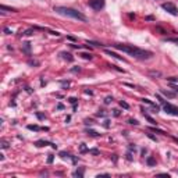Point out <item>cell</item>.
<instances>
[{
	"label": "cell",
	"mask_w": 178,
	"mask_h": 178,
	"mask_svg": "<svg viewBox=\"0 0 178 178\" xmlns=\"http://www.w3.org/2000/svg\"><path fill=\"white\" fill-rule=\"evenodd\" d=\"M2 147H3V149H7V147H8V143H7L6 141H2Z\"/></svg>",
	"instance_id": "836d02e7"
},
{
	"label": "cell",
	"mask_w": 178,
	"mask_h": 178,
	"mask_svg": "<svg viewBox=\"0 0 178 178\" xmlns=\"http://www.w3.org/2000/svg\"><path fill=\"white\" fill-rule=\"evenodd\" d=\"M143 116H145V118H146V120L150 122V124H153V125H156V124H157V122H156L155 120H153V118H152L149 114H147V113H143Z\"/></svg>",
	"instance_id": "9a60e30c"
},
{
	"label": "cell",
	"mask_w": 178,
	"mask_h": 178,
	"mask_svg": "<svg viewBox=\"0 0 178 178\" xmlns=\"http://www.w3.org/2000/svg\"><path fill=\"white\" fill-rule=\"evenodd\" d=\"M113 47L117 49V50H121V52H125L128 53L130 56L135 57V58H139V60H145V58H150L153 56V53L149 50H145V49H139V47H135V46H130V44H121V43H114Z\"/></svg>",
	"instance_id": "6da1fadb"
},
{
	"label": "cell",
	"mask_w": 178,
	"mask_h": 178,
	"mask_svg": "<svg viewBox=\"0 0 178 178\" xmlns=\"http://www.w3.org/2000/svg\"><path fill=\"white\" fill-rule=\"evenodd\" d=\"M80 71H81V67H78V66L71 68V72H80Z\"/></svg>",
	"instance_id": "484cf974"
},
{
	"label": "cell",
	"mask_w": 178,
	"mask_h": 178,
	"mask_svg": "<svg viewBox=\"0 0 178 178\" xmlns=\"http://www.w3.org/2000/svg\"><path fill=\"white\" fill-rule=\"evenodd\" d=\"M60 56L64 58V60H67V61H70V63L74 60V57L71 56L70 53H67V52H61V53H60Z\"/></svg>",
	"instance_id": "30bf717a"
},
{
	"label": "cell",
	"mask_w": 178,
	"mask_h": 178,
	"mask_svg": "<svg viewBox=\"0 0 178 178\" xmlns=\"http://www.w3.org/2000/svg\"><path fill=\"white\" fill-rule=\"evenodd\" d=\"M147 136H149V138H150V139H152V141H155V142L157 141V139H156V136H153V135H152V134H147Z\"/></svg>",
	"instance_id": "74e56055"
},
{
	"label": "cell",
	"mask_w": 178,
	"mask_h": 178,
	"mask_svg": "<svg viewBox=\"0 0 178 178\" xmlns=\"http://www.w3.org/2000/svg\"><path fill=\"white\" fill-rule=\"evenodd\" d=\"M68 39H70L71 42H75V38H74V36H68Z\"/></svg>",
	"instance_id": "c3c4849f"
},
{
	"label": "cell",
	"mask_w": 178,
	"mask_h": 178,
	"mask_svg": "<svg viewBox=\"0 0 178 178\" xmlns=\"http://www.w3.org/2000/svg\"><path fill=\"white\" fill-rule=\"evenodd\" d=\"M170 42H174V43H177L178 44V38H175V39H169Z\"/></svg>",
	"instance_id": "ee69618b"
},
{
	"label": "cell",
	"mask_w": 178,
	"mask_h": 178,
	"mask_svg": "<svg viewBox=\"0 0 178 178\" xmlns=\"http://www.w3.org/2000/svg\"><path fill=\"white\" fill-rule=\"evenodd\" d=\"M170 82H178V78L177 77H170V78H167Z\"/></svg>",
	"instance_id": "1f68e13d"
},
{
	"label": "cell",
	"mask_w": 178,
	"mask_h": 178,
	"mask_svg": "<svg viewBox=\"0 0 178 178\" xmlns=\"http://www.w3.org/2000/svg\"><path fill=\"white\" fill-rule=\"evenodd\" d=\"M36 117L39 118V120H43V118H44V116L42 114V113H36Z\"/></svg>",
	"instance_id": "d590c367"
},
{
	"label": "cell",
	"mask_w": 178,
	"mask_h": 178,
	"mask_svg": "<svg viewBox=\"0 0 178 178\" xmlns=\"http://www.w3.org/2000/svg\"><path fill=\"white\" fill-rule=\"evenodd\" d=\"M80 56H81L82 58H85V60H91V58H92V54H91V53H81Z\"/></svg>",
	"instance_id": "ac0fdd59"
},
{
	"label": "cell",
	"mask_w": 178,
	"mask_h": 178,
	"mask_svg": "<svg viewBox=\"0 0 178 178\" xmlns=\"http://www.w3.org/2000/svg\"><path fill=\"white\" fill-rule=\"evenodd\" d=\"M157 175H159V177H167V178L170 177V174H166V172H161V174H157Z\"/></svg>",
	"instance_id": "ab89813d"
},
{
	"label": "cell",
	"mask_w": 178,
	"mask_h": 178,
	"mask_svg": "<svg viewBox=\"0 0 178 178\" xmlns=\"http://www.w3.org/2000/svg\"><path fill=\"white\" fill-rule=\"evenodd\" d=\"M120 106H121L122 108H130V105H128L127 102H124V100H121V102H120Z\"/></svg>",
	"instance_id": "cb8c5ba5"
},
{
	"label": "cell",
	"mask_w": 178,
	"mask_h": 178,
	"mask_svg": "<svg viewBox=\"0 0 178 178\" xmlns=\"http://www.w3.org/2000/svg\"><path fill=\"white\" fill-rule=\"evenodd\" d=\"M113 111H114V113H113V114H114L116 117H118V116H120V111H118V110H113Z\"/></svg>",
	"instance_id": "7bdbcfd3"
},
{
	"label": "cell",
	"mask_w": 178,
	"mask_h": 178,
	"mask_svg": "<svg viewBox=\"0 0 178 178\" xmlns=\"http://www.w3.org/2000/svg\"><path fill=\"white\" fill-rule=\"evenodd\" d=\"M161 8L166 10L167 13H170L171 16H178V10H177V7H175L174 3H170V2L163 3V4H161Z\"/></svg>",
	"instance_id": "3957f363"
},
{
	"label": "cell",
	"mask_w": 178,
	"mask_h": 178,
	"mask_svg": "<svg viewBox=\"0 0 178 178\" xmlns=\"http://www.w3.org/2000/svg\"><path fill=\"white\" fill-rule=\"evenodd\" d=\"M96 116H97V117H103V116H105V113H103V111H99V113H96Z\"/></svg>",
	"instance_id": "b9f144b4"
},
{
	"label": "cell",
	"mask_w": 178,
	"mask_h": 178,
	"mask_svg": "<svg viewBox=\"0 0 178 178\" xmlns=\"http://www.w3.org/2000/svg\"><path fill=\"white\" fill-rule=\"evenodd\" d=\"M86 134H88V135H91V136H100V134L96 132V131H93V130H86Z\"/></svg>",
	"instance_id": "2e32d148"
},
{
	"label": "cell",
	"mask_w": 178,
	"mask_h": 178,
	"mask_svg": "<svg viewBox=\"0 0 178 178\" xmlns=\"http://www.w3.org/2000/svg\"><path fill=\"white\" fill-rule=\"evenodd\" d=\"M111 102H113V97H111V96H107V97L105 99V103H106V105H110Z\"/></svg>",
	"instance_id": "4316f807"
},
{
	"label": "cell",
	"mask_w": 178,
	"mask_h": 178,
	"mask_svg": "<svg viewBox=\"0 0 178 178\" xmlns=\"http://www.w3.org/2000/svg\"><path fill=\"white\" fill-rule=\"evenodd\" d=\"M57 108H58V110H63V108H64V105H63V103H58V105H57Z\"/></svg>",
	"instance_id": "f35d334b"
},
{
	"label": "cell",
	"mask_w": 178,
	"mask_h": 178,
	"mask_svg": "<svg viewBox=\"0 0 178 178\" xmlns=\"http://www.w3.org/2000/svg\"><path fill=\"white\" fill-rule=\"evenodd\" d=\"M146 19H147V21H152L153 17H152V16H147V17H146Z\"/></svg>",
	"instance_id": "681fc988"
},
{
	"label": "cell",
	"mask_w": 178,
	"mask_h": 178,
	"mask_svg": "<svg viewBox=\"0 0 178 178\" xmlns=\"http://www.w3.org/2000/svg\"><path fill=\"white\" fill-rule=\"evenodd\" d=\"M68 102L72 103V105H75V103H77V99H75V97H70V99H68Z\"/></svg>",
	"instance_id": "e575fe53"
},
{
	"label": "cell",
	"mask_w": 178,
	"mask_h": 178,
	"mask_svg": "<svg viewBox=\"0 0 178 178\" xmlns=\"http://www.w3.org/2000/svg\"><path fill=\"white\" fill-rule=\"evenodd\" d=\"M100 177H110V175H108V174H99L97 175V178H100Z\"/></svg>",
	"instance_id": "bcb514c9"
},
{
	"label": "cell",
	"mask_w": 178,
	"mask_h": 178,
	"mask_svg": "<svg viewBox=\"0 0 178 178\" xmlns=\"http://www.w3.org/2000/svg\"><path fill=\"white\" fill-rule=\"evenodd\" d=\"M61 85H63V88H68L70 86V82L68 81H61Z\"/></svg>",
	"instance_id": "f546056e"
},
{
	"label": "cell",
	"mask_w": 178,
	"mask_h": 178,
	"mask_svg": "<svg viewBox=\"0 0 178 178\" xmlns=\"http://www.w3.org/2000/svg\"><path fill=\"white\" fill-rule=\"evenodd\" d=\"M161 95H164L166 97H170V99H172V97H174L175 95H174V93H172V92H170V91H166V89H161Z\"/></svg>",
	"instance_id": "7c38bea8"
},
{
	"label": "cell",
	"mask_w": 178,
	"mask_h": 178,
	"mask_svg": "<svg viewBox=\"0 0 178 178\" xmlns=\"http://www.w3.org/2000/svg\"><path fill=\"white\" fill-rule=\"evenodd\" d=\"M88 44H92V46H96V47H100V46H105V44L99 43V42H93V41H86Z\"/></svg>",
	"instance_id": "e0dca14e"
},
{
	"label": "cell",
	"mask_w": 178,
	"mask_h": 178,
	"mask_svg": "<svg viewBox=\"0 0 178 178\" xmlns=\"http://www.w3.org/2000/svg\"><path fill=\"white\" fill-rule=\"evenodd\" d=\"M83 172H85V170L83 169H80V170H77V171H74V177H80V178H82L83 177Z\"/></svg>",
	"instance_id": "5bb4252c"
},
{
	"label": "cell",
	"mask_w": 178,
	"mask_h": 178,
	"mask_svg": "<svg viewBox=\"0 0 178 178\" xmlns=\"http://www.w3.org/2000/svg\"><path fill=\"white\" fill-rule=\"evenodd\" d=\"M80 152L81 153H85V152H89V149L86 147V145L85 143H81V146H80Z\"/></svg>",
	"instance_id": "7402d4cb"
},
{
	"label": "cell",
	"mask_w": 178,
	"mask_h": 178,
	"mask_svg": "<svg viewBox=\"0 0 178 178\" xmlns=\"http://www.w3.org/2000/svg\"><path fill=\"white\" fill-rule=\"evenodd\" d=\"M33 29H35V28H31V29H28V31H25V32H24V33H22V35H27V36H29V35H32Z\"/></svg>",
	"instance_id": "d4e9b609"
},
{
	"label": "cell",
	"mask_w": 178,
	"mask_h": 178,
	"mask_svg": "<svg viewBox=\"0 0 178 178\" xmlns=\"http://www.w3.org/2000/svg\"><path fill=\"white\" fill-rule=\"evenodd\" d=\"M28 64H29V66H33V67H38L41 63H39L38 60H32V58H31V60H28Z\"/></svg>",
	"instance_id": "ffe728a7"
},
{
	"label": "cell",
	"mask_w": 178,
	"mask_h": 178,
	"mask_svg": "<svg viewBox=\"0 0 178 178\" xmlns=\"http://www.w3.org/2000/svg\"><path fill=\"white\" fill-rule=\"evenodd\" d=\"M149 75L150 77H161V72L160 71H149Z\"/></svg>",
	"instance_id": "603a6c76"
},
{
	"label": "cell",
	"mask_w": 178,
	"mask_h": 178,
	"mask_svg": "<svg viewBox=\"0 0 178 178\" xmlns=\"http://www.w3.org/2000/svg\"><path fill=\"white\" fill-rule=\"evenodd\" d=\"M128 124H134V125H138V124H139V122H138V120H135V118H134V120L131 118V120H128Z\"/></svg>",
	"instance_id": "83f0119b"
},
{
	"label": "cell",
	"mask_w": 178,
	"mask_h": 178,
	"mask_svg": "<svg viewBox=\"0 0 178 178\" xmlns=\"http://www.w3.org/2000/svg\"><path fill=\"white\" fill-rule=\"evenodd\" d=\"M22 52L25 54H31V43H29V42H24L22 43Z\"/></svg>",
	"instance_id": "9c48e42d"
},
{
	"label": "cell",
	"mask_w": 178,
	"mask_h": 178,
	"mask_svg": "<svg viewBox=\"0 0 178 178\" xmlns=\"http://www.w3.org/2000/svg\"><path fill=\"white\" fill-rule=\"evenodd\" d=\"M89 153H92V155H99L100 152H99L97 149H89Z\"/></svg>",
	"instance_id": "d6a6232c"
},
{
	"label": "cell",
	"mask_w": 178,
	"mask_h": 178,
	"mask_svg": "<svg viewBox=\"0 0 178 178\" xmlns=\"http://www.w3.org/2000/svg\"><path fill=\"white\" fill-rule=\"evenodd\" d=\"M146 163H147L149 166H156V160L153 159V157H147V159H146Z\"/></svg>",
	"instance_id": "d6986e66"
},
{
	"label": "cell",
	"mask_w": 178,
	"mask_h": 178,
	"mask_svg": "<svg viewBox=\"0 0 178 178\" xmlns=\"http://www.w3.org/2000/svg\"><path fill=\"white\" fill-rule=\"evenodd\" d=\"M111 157H113V161L116 163V161H117V156H116V155H111Z\"/></svg>",
	"instance_id": "7dc6e473"
},
{
	"label": "cell",
	"mask_w": 178,
	"mask_h": 178,
	"mask_svg": "<svg viewBox=\"0 0 178 178\" xmlns=\"http://www.w3.org/2000/svg\"><path fill=\"white\" fill-rule=\"evenodd\" d=\"M106 53L108 54V56H111V57H116V58H118V60H121V61H125V58H122V57H120L117 53H114V52H111V50H108V49H106Z\"/></svg>",
	"instance_id": "8fae6325"
},
{
	"label": "cell",
	"mask_w": 178,
	"mask_h": 178,
	"mask_svg": "<svg viewBox=\"0 0 178 178\" xmlns=\"http://www.w3.org/2000/svg\"><path fill=\"white\" fill-rule=\"evenodd\" d=\"M0 10H2V11H11V13L17 11L16 8H13V7H7V6H4V4H2V6H0Z\"/></svg>",
	"instance_id": "4fadbf2b"
},
{
	"label": "cell",
	"mask_w": 178,
	"mask_h": 178,
	"mask_svg": "<svg viewBox=\"0 0 178 178\" xmlns=\"http://www.w3.org/2000/svg\"><path fill=\"white\" fill-rule=\"evenodd\" d=\"M171 89H174L175 92H178V85H174V83H171Z\"/></svg>",
	"instance_id": "8d00e7d4"
},
{
	"label": "cell",
	"mask_w": 178,
	"mask_h": 178,
	"mask_svg": "<svg viewBox=\"0 0 178 178\" xmlns=\"http://www.w3.org/2000/svg\"><path fill=\"white\" fill-rule=\"evenodd\" d=\"M105 0H89L88 4H89V7H92L95 11H100V10L105 7Z\"/></svg>",
	"instance_id": "277c9868"
},
{
	"label": "cell",
	"mask_w": 178,
	"mask_h": 178,
	"mask_svg": "<svg viewBox=\"0 0 178 178\" xmlns=\"http://www.w3.org/2000/svg\"><path fill=\"white\" fill-rule=\"evenodd\" d=\"M3 31H4V33H6V35H11V33H13V32H11V29H10V28H4Z\"/></svg>",
	"instance_id": "4dcf8cb0"
},
{
	"label": "cell",
	"mask_w": 178,
	"mask_h": 178,
	"mask_svg": "<svg viewBox=\"0 0 178 178\" xmlns=\"http://www.w3.org/2000/svg\"><path fill=\"white\" fill-rule=\"evenodd\" d=\"M127 160H132V155H131V153H127Z\"/></svg>",
	"instance_id": "60d3db41"
},
{
	"label": "cell",
	"mask_w": 178,
	"mask_h": 178,
	"mask_svg": "<svg viewBox=\"0 0 178 178\" xmlns=\"http://www.w3.org/2000/svg\"><path fill=\"white\" fill-rule=\"evenodd\" d=\"M105 127H106V128L110 127V121H105Z\"/></svg>",
	"instance_id": "f6af8a7d"
},
{
	"label": "cell",
	"mask_w": 178,
	"mask_h": 178,
	"mask_svg": "<svg viewBox=\"0 0 178 178\" xmlns=\"http://www.w3.org/2000/svg\"><path fill=\"white\" fill-rule=\"evenodd\" d=\"M58 156H60V157H63V159H72V161H74V163H77V161H78V159H77V157L71 156L70 153H67V152H60V153H58Z\"/></svg>",
	"instance_id": "ba28073f"
},
{
	"label": "cell",
	"mask_w": 178,
	"mask_h": 178,
	"mask_svg": "<svg viewBox=\"0 0 178 178\" xmlns=\"http://www.w3.org/2000/svg\"><path fill=\"white\" fill-rule=\"evenodd\" d=\"M53 160H54V156H53V155H49V157H47V163H49V164H52Z\"/></svg>",
	"instance_id": "f1b7e54d"
},
{
	"label": "cell",
	"mask_w": 178,
	"mask_h": 178,
	"mask_svg": "<svg viewBox=\"0 0 178 178\" xmlns=\"http://www.w3.org/2000/svg\"><path fill=\"white\" fill-rule=\"evenodd\" d=\"M28 130H31V131H41V130H43V128L38 127V125H28Z\"/></svg>",
	"instance_id": "44dd1931"
},
{
	"label": "cell",
	"mask_w": 178,
	"mask_h": 178,
	"mask_svg": "<svg viewBox=\"0 0 178 178\" xmlns=\"http://www.w3.org/2000/svg\"><path fill=\"white\" fill-rule=\"evenodd\" d=\"M47 145H50L53 149H57V145L53 142H49V141H36L35 142V146H38V147H43V146H47Z\"/></svg>",
	"instance_id": "8992f818"
},
{
	"label": "cell",
	"mask_w": 178,
	"mask_h": 178,
	"mask_svg": "<svg viewBox=\"0 0 178 178\" xmlns=\"http://www.w3.org/2000/svg\"><path fill=\"white\" fill-rule=\"evenodd\" d=\"M163 105V108H164V111L167 114H171V116H178V107L177 106H172L170 103H161Z\"/></svg>",
	"instance_id": "5b68a950"
},
{
	"label": "cell",
	"mask_w": 178,
	"mask_h": 178,
	"mask_svg": "<svg viewBox=\"0 0 178 178\" xmlns=\"http://www.w3.org/2000/svg\"><path fill=\"white\" fill-rule=\"evenodd\" d=\"M142 102L143 103H146V105H149V106H152V108H153V113H159V110H160V107L157 106V105H155L152 100H149V99H146V97H143L142 99Z\"/></svg>",
	"instance_id": "52a82bcc"
},
{
	"label": "cell",
	"mask_w": 178,
	"mask_h": 178,
	"mask_svg": "<svg viewBox=\"0 0 178 178\" xmlns=\"http://www.w3.org/2000/svg\"><path fill=\"white\" fill-rule=\"evenodd\" d=\"M54 11L60 16H64V17H70V18H74V19H78V21H82V22H86V17L83 16L82 13H80L78 10L75 8H71V7H63V6H57L54 7Z\"/></svg>",
	"instance_id": "7a4b0ae2"
},
{
	"label": "cell",
	"mask_w": 178,
	"mask_h": 178,
	"mask_svg": "<svg viewBox=\"0 0 178 178\" xmlns=\"http://www.w3.org/2000/svg\"><path fill=\"white\" fill-rule=\"evenodd\" d=\"M130 150H134V152H135V146L131 145V146H130Z\"/></svg>",
	"instance_id": "f907efd6"
}]
</instances>
